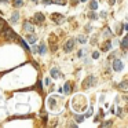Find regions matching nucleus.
Returning a JSON list of instances; mask_svg holds the SVG:
<instances>
[{"mask_svg":"<svg viewBox=\"0 0 128 128\" xmlns=\"http://www.w3.org/2000/svg\"><path fill=\"white\" fill-rule=\"evenodd\" d=\"M4 36V39L7 40V42H15V40L18 39V36L15 34V32L12 30L11 28H4V30H3V33H2Z\"/></svg>","mask_w":128,"mask_h":128,"instance_id":"nucleus-1","label":"nucleus"},{"mask_svg":"<svg viewBox=\"0 0 128 128\" xmlns=\"http://www.w3.org/2000/svg\"><path fill=\"white\" fill-rule=\"evenodd\" d=\"M95 83H96V77H95L94 74H88L83 80V88L88 90V88H91L92 86H95Z\"/></svg>","mask_w":128,"mask_h":128,"instance_id":"nucleus-2","label":"nucleus"},{"mask_svg":"<svg viewBox=\"0 0 128 128\" xmlns=\"http://www.w3.org/2000/svg\"><path fill=\"white\" fill-rule=\"evenodd\" d=\"M81 102H77V99H73L72 100V106H73V109L74 110H84V109H87V105H86V98L84 96H81Z\"/></svg>","mask_w":128,"mask_h":128,"instance_id":"nucleus-3","label":"nucleus"},{"mask_svg":"<svg viewBox=\"0 0 128 128\" xmlns=\"http://www.w3.org/2000/svg\"><path fill=\"white\" fill-rule=\"evenodd\" d=\"M30 21H32V24H33V25H43V24H44V21H46V15L43 14V12H36Z\"/></svg>","mask_w":128,"mask_h":128,"instance_id":"nucleus-4","label":"nucleus"},{"mask_svg":"<svg viewBox=\"0 0 128 128\" xmlns=\"http://www.w3.org/2000/svg\"><path fill=\"white\" fill-rule=\"evenodd\" d=\"M110 66L114 72H122V70H124V64H122V61L118 58H114L113 64H110Z\"/></svg>","mask_w":128,"mask_h":128,"instance_id":"nucleus-5","label":"nucleus"},{"mask_svg":"<svg viewBox=\"0 0 128 128\" xmlns=\"http://www.w3.org/2000/svg\"><path fill=\"white\" fill-rule=\"evenodd\" d=\"M51 20H52V22L56 24V25H62V24L66 21V18H65V15L59 14V12H52V14H51Z\"/></svg>","mask_w":128,"mask_h":128,"instance_id":"nucleus-6","label":"nucleus"},{"mask_svg":"<svg viewBox=\"0 0 128 128\" xmlns=\"http://www.w3.org/2000/svg\"><path fill=\"white\" fill-rule=\"evenodd\" d=\"M59 98H62V96H59L58 94L50 95V96H48V99H47V106L50 109H55L56 108V100H58Z\"/></svg>","mask_w":128,"mask_h":128,"instance_id":"nucleus-7","label":"nucleus"},{"mask_svg":"<svg viewBox=\"0 0 128 128\" xmlns=\"http://www.w3.org/2000/svg\"><path fill=\"white\" fill-rule=\"evenodd\" d=\"M74 46H76V39H69L64 44V51L65 52H72L73 48H74Z\"/></svg>","mask_w":128,"mask_h":128,"instance_id":"nucleus-8","label":"nucleus"},{"mask_svg":"<svg viewBox=\"0 0 128 128\" xmlns=\"http://www.w3.org/2000/svg\"><path fill=\"white\" fill-rule=\"evenodd\" d=\"M22 29H24L25 33H30V32H34V25L32 24V21L26 20L25 22H24V25H22Z\"/></svg>","mask_w":128,"mask_h":128,"instance_id":"nucleus-9","label":"nucleus"},{"mask_svg":"<svg viewBox=\"0 0 128 128\" xmlns=\"http://www.w3.org/2000/svg\"><path fill=\"white\" fill-rule=\"evenodd\" d=\"M68 3V0H42V4L48 6V4H59V6H65Z\"/></svg>","mask_w":128,"mask_h":128,"instance_id":"nucleus-10","label":"nucleus"},{"mask_svg":"<svg viewBox=\"0 0 128 128\" xmlns=\"http://www.w3.org/2000/svg\"><path fill=\"white\" fill-rule=\"evenodd\" d=\"M26 43H29V44H36L37 42V36L34 34V32H30V33H26Z\"/></svg>","mask_w":128,"mask_h":128,"instance_id":"nucleus-11","label":"nucleus"},{"mask_svg":"<svg viewBox=\"0 0 128 128\" xmlns=\"http://www.w3.org/2000/svg\"><path fill=\"white\" fill-rule=\"evenodd\" d=\"M50 74L52 78H62L64 77V74L61 73V70H59L58 68H52V69L50 70Z\"/></svg>","mask_w":128,"mask_h":128,"instance_id":"nucleus-12","label":"nucleus"},{"mask_svg":"<svg viewBox=\"0 0 128 128\" xmlns=\"http://www.w3.org/2000/svg\"><path fill=\"white\" fill-rule=\"evenodd\" d=\"M46 52H47V46H46V43L40 42V44L37 46V54H40V55H44Z\"/></svg>","mask_w":128,"mask_h":128,"instance_id":"nucleus-13","label":"nucleus"},{"mask_svg":"<svg viewBox=\"0 0 128 128\" xmlns=\"http://www.w3.org/2000/svg\"><path fill=\"white\" fill-rule=\"evenodd\" d=\"M62 94H66V95L72 94V83H70V81H66V83H65L64 88H62Z\"/></svg>","mask_w":128,"mask_h":128,"instance_id":"nucleus-14","label":"nucleus"},{"mask_svg":"<svg viewBox=\"0 0 128 128\" xmlns=\"http://www.w3.org/2000/svg\"><path fill=\"white\" fill-rule=\"evenodd\" d=\"M18 20H20V12L14 11L11 15V18H10V24H11V25H15V24H18Z\"/></svg>","mask_w":128,"mask_h":128,"instance_id":"nucleus-15","label":"nucleus"},{"mask_svg":"<svg viewBox=\"0 0 128 128\" xmlns=\"http://www.w3.org/2000/svg\"><path fill=\"white\" fill-rule=\"evenodd\" d=\"M112 46H113L112 40H106V42H105V44L102 46V51H103V52H108V51H110Z\"/></svg>","mask_w":128,"mask_h":128,"instance_id":"nucleus-16","label":"nucleus"},{"mask_svg":"<svg viewBox=\"0 0 128 128\" xmlns=\"http://www.w3.org/2000/svg\"><path fill=\"white\" fill-rule=\"evenodd\" d=\"M120 46H121V50H122V51H127V48H128V36L122 37V40H121V43H120Z\"/></svg>","mask_w":128,"mask_h":128,"instance_id":"nucleus-17","label":"nucleus"},{"mask_svg":"<svg viewBox=\"0 0 128 128\" xmlns=\"http://www.w3.org/2000/svg\"><path fill=\"white\" fill-rule=\"evenodd\" d=\"M17 40H18V43H20V44L22 46V48H24V50H26V51H30V50H29V44L26 43V40H25V39H21V37H18Z\"/></svg>","mask_w":128,"mask_h":128,"instance_id":"nucleus-18","label":"nucleus"},{"mask_svg":"<svg viewBox=\"0 0 128 128\" xmlns=\"http://www.w3.org/2000/svg\"><path fill=\"white\" fill-rule=\"evenodd\" d=\"M127 80H124V81H121V83H120V84H117V88H118V90H121V91H128V86H127Z\"/></svg>","mask_w":128,"mask_h":128,"instance_id":"nucleus-19","label":"nucleus"},{"mask_svg":"<svg viewBox=\"0 0 128 128\" xmlns=\"http://www.w3.org/2000/svg\"><path fill=\"white\" fill-rule=\"evenodd\" d=\"M87 17H88V18H90V20H91V21H96L98 18H99V17H98V14H96V12L94 11V10H90V12H88V14H87Z\"/></svg>","mask_w":128,"mask_h":128,"instance_id":"nucleus-20","label":"nucleus"},{"mask_svg":"<svg viewBox=\"0 0 128 128\" xmlns=\"http://www.w3.org/2000/svg\"><path fill=\"white\" fill-rule=\"evenodd\" d=\"M74 121L77 122V124H80V122H83L84 120H86V116H84V114H74Z\"/></svg>","mask_w":128,"mask_h":128,"instance_id":"nucleus-21","label":"nucleus"},{"mask_svg":"<svg viewBox=\"0 0 128 128\" xmlns=\"http://www.w3.org/2000/svg\"><path fill=\"white\" fill-rule=\"evenodd\" d=\"M122 32H124V28H122V24H121V22L116 24V33L120 36V34H122Z\"/></svg>","mask_w":128,"mask_h":128,"instance_id":"nucleus-22","label":"nucleus"},{"mask_svg":"<svg viewBox=\"0 0 128 128\" xmlns=\"http://www.w3.org/2000/svg\"><path fill=\"white\" fill-rule=\"evenodd\" d=\"M12 6H14V8H20L24 6V0H12Z\"/></svg>","mask_w":128,"mask_h":128,"instance_id":"nucleus-23","label":"nucleus"},{"mask_svg":"<svg viewBox=\"0 0 128 128\" xmlns=\"http://www.w3.org/2000/svg\"><path fill=\"white\" fill-rule=\"evenodd\" d=\"M76 42H77V43H80V44H86V43H87V37L84 36V34H80V36H77Z\"/></svg>","mask_w":128,"mask_h":128,"instance_id":"nucleus-24","label":"nucleus"},{"mask_svg":"<svg viewBox=\"0 0 128 128\" xmlns=\"http://www.w3.org/2000/svg\"><path fill=\"white\" fill-rule=\"evenodd\" d=\"M88 8L90 10H96L98 8V2H95V0H91V2H90V4H88Z\"/></svg>","mask_w":128,"mask_h":128,"instance_id":"nucleus-25","label":"nucleus"},{"mask_svg":"<svg viewBox=\"0 0 128 128\" xmlns=\"http://www.w3.org/2000/svg\"><path fill=\"white\" fill-rule=\"evenodd\" d=\"M4 28H6V22H4V20H3V18L0 17V34L3 33Z\"/></svg>","mask_w":128,"mask_h":128,"instance_id":"nucleus-26","label":"nucleus"},{"mask_svg":"<svg viewBox=\"0 0 128 128\" xmlns=\"http://www.w3.org/2000/svg\"><path fill=\"white\" fill-rule=\"evenodd\" d=\"M103 36H105V37H112V36H113V33L110 32V29H109V28H106L105 30H103Z\"/></svg>","mask_w":128,"mask_h":128,"instance_id":"nucleus-27","label":"nucleus"},{"mask_svg":"<svg viewBox=\"0 0 128 128\" xmlns=\"http://www.w3.org/2000/svg\"><path fill=\"white\" fill-rule=\"evenodd\" d=\"M84 30H86V33H91V32H92V26H91V24H87V25L84 26Z\"/></svg>","mask_w":128,"mask_h":128,"instance_id":"nucleus-28","label":"nucleus"},{"mask_svg":"<svg viewBox=\"0 0 128 128\" xmlns=\"http://www.w3.org/2000/svg\"><path fill=\"white\" fill-rule=\"evenodd\" d=\"M86 54H87L86 50H78V51H77V56H78V58H83V56H86Z\"/></svg>","mask_w":128,"mask_h":128,"instance_id":"nucleus-29","label":"nucleus"},{"mask_svg":"<svg viewBox=\"0 0 128 128\" xmlns=\"http://www.w3.org/2000/svg\"><path fill=\"white\" fill-rule=\"evenodd\" d=\"M114 114H117L118 117H122V109L117 106V110H114Z\"/></svg>","mask_w":128,"mask_h":128,"instance_id":"nucleus-30","label":"nucleus"},{"mask_svg":"<svg viewBox=\"0 0 128 128\" xmlns=\"http://www.w3.org/2000/svg\"><path fill=\"white\" fill-rule=\"evenodd\" d=\"M98 17H99V18H103V20H106V18H108V12H106V11H102L99 15H98Z\"/></svg>","mask_w":128,"mask_h":128,"instance_id":"nucleus-31","label":"nucleus"},{"mask_svg":"<svg viewBox=\"0 0 128 128\" xmlns=\"http://www.w3.org/2000/svg\"><path fill=\"white\" fill-rule=\"evenodd\" d=\"M91 56H92V59H98L99 58V52H98V51H94V52L91 54Z\"/></svg>","mask_w":128,"mask_h":128,"instance_id":"nucleus-32","label":"nucleus"},{"mask_svg":"<svg viewBox=\"0 0 128 128\" xmlns=\"http://www.w3.org/2000/svg\"><path fill=\"white\" fill-rule=\"evenodd\" d=\"M84 116H86V118H87V117H91V116H92V108H90L88 110H87V113L84 114Z\"/></svg>","mask_w":128,"mask_h":128,"instance_id":"nucleus-33","label":"nucleus"},{"mask_svg":"<svg viewBox=\"0 0 128 128\" xmlns=\"http://www.w3.org/2000/svg\"><path fill=\"white\" fill-rule=\"evenodd\" d=\"M30 51L33 54H37V46L36 44H32V48H30Z\"/></svg>","mask_w":128,"mask_h":128,"instance_id":"nucleus-34","label":"nucleus"},{"mask_svg":"<svg viewBox=\"0 0 128 128\" xmlns=\"http://www.w3.org/2000/svg\"><path fill=\"white\" fill-rule=\"evenodd\" d=\"M116 54H117V52H112L110 55H109L108 61H112V59H114V58H116Z\"/></svg>","mask_w":128,"mask_h":128,"instance_id":"nucleus-35","label":"nucleus"},{"mask_svg":"<svg viewBox=\"0 0 128 128\" xmlns=\"http://www.w3.org/2000/svg\"><path fill=\"white\" fill-rule=\"evenodd\" d=\"M78 3H80L78 0H70V4H72V6H76V4H78Z\"/></svg>","mask_w":128,"mask_h":128,"instance_id":"nucleus-36","label":"nucleus"},{"mask_svg":"<svg viewBox=\"0 0 128 128\" xmlns=\"http://www.w3.org/2000/svg\"><path fill=\"white\" fill-rule=\"evenodd\" d=\"M91 44H92V46H95V44H96V36H95V37H92V39H91Z\"/></svg>","mask_w":128,"mask_h":128,"instance_id":"nucleus-37","label":"nucleus"},{"mask_svg":"<svg viewBox=\"0 0 128 128\" xmlns=\"http://www.w3.org/2000/svg\"><path fill=\"white\" fill-rule=\"evenodd\" d=\"M37 88H40V91L43 90V83H42V80H40L39 83H37Z\"/></svg>","mask_w":128,"mask_h":128,"instance_id":"nucleus-38","label":"nucleus"},{"mask_svg":"<svg viewBox=\"0 0 128 128\" xmlns=\"http://www.w3.org/2000/svg\"><path fill=\"white\" fill-rule=\"evenodd\" d=\"M44 83H46V86H50V84H51V78H46Z\"/></svg>","mask_w":128,"mask_h":128,"instance_id":"nucleus-39","label":"nucleus"},{"mask_svg":"<svg viewBox=\"0 0 128 128\" xmlns=\"http://www.w3.org/2000/svg\"><path fill=\"white\" fill-rule=\"evenodd\" d=\"M69 127H77V122L73 121V122H69Z\"/></svg>","mask_w":128,"mask_h":128,"instance_id":"nucleus-40","label":"nucleus"},{"mask_svg":"<svg viewBox=\"0 0 128 128\" xmlns=\"http://www.w3.org/2000/svg\"><path fill=\"white\" fill-rule=\"evenodd\" d=\"M108 3L110 4V6H114V3H116V0H108Z\"/></svg>","mask_w":128,"mask_h":128,"instance_id":"nucleus-41","label":"nucleus"},{"mask_svg":"<svg viewBox=\"0 0 128 128\" xmlns=\"http://www.w3.org/2000/svg\"><path fill=\"white\" fill-rule=\"evenodd\" d=\"M84 64L88 65V64H90V59H88V58H84Z\"/></svg>","mask_w":128,"mask_h":128,"instance_id":"nucleus-42","label":"nucleus"},{"mask_svg":"<svg viewBox=\"0 0 128 128\" xmlns=\"http://www.w3.org/2000/svg\"><path fill=\"white\" fill-rule=\"evenodd\" d=\"M0 3H3V4H8V2H7V0H0Z\"/></svg>","mask_w":128,"mask_h":128,"instance_id":"nucleus-43","label":"nucleus"},{"mask_svg":"<svg viewBox=\"0 0 128 128\" xmlns=\"http://www.w3.org/2000/svg\"><path fill=\"white\" fill-rule=\"evenodd\" d=\"M32 2H33V3H36V4H37V3H39V2H40V0H32Z\"/></svg>","mask_w":128,"mask_h":128,"instance_id":"nucleus-44","label":"nucleus"},{"mask_svg":"<svg viewBox=\"0 0 128 128\" xmlns=\"http://www.w3.org/2000/svg\"><path fill=\"white\" fill-rule=\"evenodd\" d=\"M78 2H80V3H86L87 0H78Z\"/></svg>","mask_w":128,"mask_h":128,"instance_id":"nucleus-45","label":"nucleus"}]
</instances>
